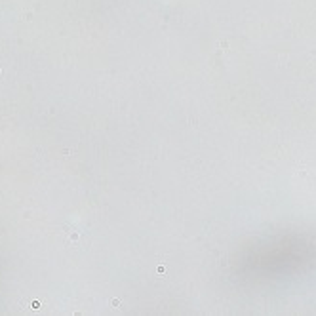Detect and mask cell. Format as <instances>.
Masks as SVG:
<instances>
[{"mask_svg": "<svg viewBox=\"0 0 316 316\" xmlns=\"http://www.w3.org/2000/svg\"><path fill=\"white\" fill-rule=\"evenodd\" d=\"M0 74H2V69H0Z\"/></svg>", "mask_w": 316, "mask_h": 316, "instance_id": "6da1fadb", "label": "cell"}]
</instances>
